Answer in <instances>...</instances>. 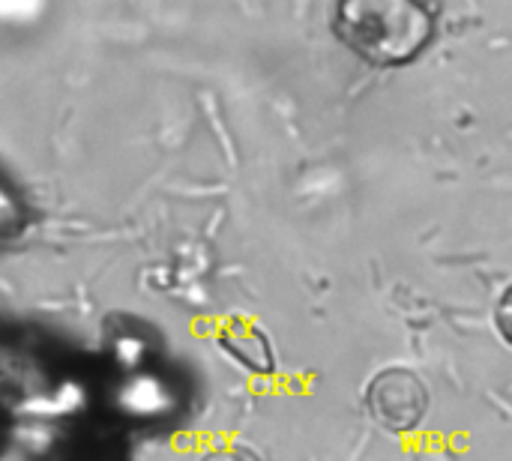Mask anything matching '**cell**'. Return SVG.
Segmentation results:
<instances>
[{
  "label": "cell",
  "instance_id": "obj_2",
  "mask_svg": "<svg viewBox=\"0 0 512 461\" xmlns=\"http://www.w3.org/2000/svg\"><path fill=\"white\" fill-rule=\"evenodd\" d=\"M363 405L384 432L408 435L426 420L432 399L417 372L405 366H387L366 384Z\"/></svg>",
  "mask_w": 512,
  "mask_h": 461
},
{
  "label": "cell",
  "instance_id": "obj_3",
  "mask_svg": "<svg viewBox=\"0 0 512 461\" xmlns=\"http://www.w3.org/2000/svg\"><path fill=\"white\" fill-rule=\"evenodd\" d=\"M219 342L246 369H252L258 375H270L273 372L270 342H267V336L255 324H249V321H228L225 330H222V336H219Z\"/></svg>",
  "mask_w": 512,
  "mask_h": 461
},
{
  "label": "cell",
  "instance_id": "obj_1",
  "mask_svg": "<svg viewBox=\"0 0 512 461\" xmlns=\"http://www.w3.org/2000/svg\"><path fill=\"white\" fill-rule=\"evenodd\" d=\"M336 39L360 60L396 69L414 63L435 39V9L414 0H348L333 9Z\"/></svg>",
  "mask_w": 512,
  "mask_h": 461
},
{
  "label": "cell",
  "instance_id": "obj_4",
  "mask_svg": "<svg viewBox=\"0 0 512 461\" xmlns=\"http://www.w3.org/2000/svg\"><path fill=\"white\" fill-rule=\"evenodd\" d=\"M492 318H495V330H498V336L507 342L512 348V282L501 291V297L495 300V312H492Z\"/></svg>",
  "mask_w": 512,
  "mask_h": 461
},
{
  "label": "cell",
  "instance_id": "obj_5",
  "mask_svg": "<svg viewBox=\"0 0 512 461\" xmlns=\"http://www.w3.org/2000/svg\"><path fill=\"white\" fill-rule=\"evenodd\" d=\"M207 461H255L249 453H219V456H210Z\"/></svg>",
  "mask_w": 512,
  "mask_h": 461
}]
</instances>
